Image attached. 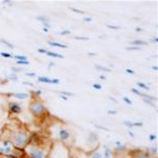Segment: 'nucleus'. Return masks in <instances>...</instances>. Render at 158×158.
<instances>
[{"label":"nucleus","mask_w":158,"mask_h":158,"mask_svg":"<svg viewBox=\"0 0 158 158\" xmlns=\"http://www.w3.org/2000/svg\"><path fill=\"white\" fill-rule=\"evenodd\" d=\"M32 135L33 132L27 127V124L17 118L11 117L2 127L0 138L8 139L17 149L23 151L31 140Z\"/></svg>","instance_id":"obj_1"},{"label":"nucleus","mask_w":158,"mask_h":158,"mask_svg":"<svg viewBox=\"0 0 158 158\" xmlns=\"http://www.w3.org/2000/svg\"><path fill=\"white\" fill-rule=\"evenodd\" d=\"M53 140L50 136L33 133L31 140L23 150L27 158H50Z\"/></svg>","instance_id":"obj_2"},{"label":"nucleus","mask_w":158,"mask_h":158,"mask_svg":"<svg viewBox=\"0 0 158 158\" xmlns=\"http://www.w3.org/2000/svg\"><path fill=\"white\" fill-rule=\"evenodd\" d=\"M53 133L52 136L55 135V138L53 141H58V142L63 143L64 145L70 148V145H72L74 143V136L72 134L71 130L68 127H66L64 124H54L53 125ZM50 136V137H52Z\"/></svg>","instance_id":"obj_3"},{"label":"nucleus","mask_w":158,"mask_h":158,"mask_svg":"<svg viewBox=\"0 0 158 158\" xmlns=\"http://www.w3.org/2000/svg\"><path fill=\"white\" fill-rule=\"evenodd\" d=\"M27 111L34 118H37V119H43L48 115V111L45 104L34 96L32 97L27 104Z\"/></svg>","instance_id":"obj_4"},{"label":"nucleus","mask_w":158,"mask_h":158,"mask_svg":"<svg viewBox=\"0 0 158 158\" xmlns=\"http://www.w3.org/2000/svg\"><path fill=\"white\" fill-rule=\"evenodd\" d=\"M0 155L12 156L15 158H20L24 156L23 151L17 149L10 140L4 138H0Z\"/></svg>","instance_id":"obj_5"},{"label":"nucleus","mask_w":158,"mask_h":158,"mask_svg":"<svg viewBox=\"0 0 158 158\" xmlns=\"http://www.w3.org/2000/svg\"><path fill=\"white\" fill-rule=\"evenodd\" d=\"M6 111L10 113V115H19L22 113L23 109L21 103L16 101H9L8 106H6Z\"/></svg>","instance_id":"obj_6"},{"label":"nucleus","mask_w":158,"mask_h":158,"mask_svg":"<svg viewBox=\"0 0 158 158\" xmlns=\"http://www.w3.org/2000/svg\"><path fill=\"white\" fill-rule=\"evenodd\" d=\"M150 157L151 156L149 155L147 151H142V150H135L130 153V158H150Z\"/></svg>","instance_id":"obj_7"},{"label":"nucleus","mask_w":158,"mask_h":158,"mask_svg":"<svg viewBox=\"0 0 158 158\" xmlns=\"http://www.w3.org/2000/svg\"><path fill=\"white\" fill-rule=\"evenodd\" d=\"M6 97H14V98L18 99V100H27L30 99L31 95L29 93H10V94L5 95Z\"/></svg>","instance_id":"obj_8"},{"label":"nucleus","mask_w":158,"mask_h":158,"mask_svg":"<svg viewBox=\"0 0 158 158\" xmlns=\"http://www.w3.org/2000/svg\"><path fill=\"white\" fill-rule=\"evenodd\" d=\"M36 19L38 20V21H40L41 23H42L43 27H46V29L50 30L51 29V21L50 19H48V17H45V16H38V17H36Z\"/></svg>","instance_id":"obj_9"},{"label":"nucleus","mask_w":158,"mask_h":158,"mask_svg":"<svg viewBox=\"0 0 158 158\" xmlns=\"http://www.w3.org/2000/svg\"><path fill=\"white\" fill-rule=\"evenodd\" d=\"M130 45L141 48V46H143V45H149V43L147 42V41H145V40H141V39H135V40L131 41V42H130Z\"/></svg>","instance_id":"obj_10"},{"label":"nucleus","mask_w":158,"mask_h":158,"mask_svg":"<svg viewBox=\"0 0 158 158\" xmlns=\"http://www.w3.org/2000/svg\"><path fill=\"white\" fill-rule=\"evenodd\" d=\"M37 81L41 83H48V84H53V79L46 77V76H39L37 77Z\"/></svg>","instance_id":"obj_11"},{"label":"nucleus","mask_w":158,"mask_h":158,"mask_svg":"<svg viewBox=\"0 0 158 158\" xmlns=\"http://www.w3.org/2000/svg\"><path fill=\"white\" fill-rule=\"evenodd\" d=\"M48 45H50V46H53V48H69V46L66 45L56 42V41H48Z\"/></svg>","instance_id":"obj_12"},{"label":"nucleus","mask_w":158,"mask_h":158,"mask_svg":"<svg viewBox=\"0 0 158 158\" xmlns=\"http://www.w3.org/2000/svg\"><path fill=\"white\" fill-rule=\"evenodd\" d=\"M45 55L48 57H52V58H57V59H62V58H64V55L58 54V53L52 52V51H48V52L45 53Z\"/></svg>","instance_id":"obj_13"},{"label":"nucleus","mask_w":158,"mask_h":158,"mask_svg":"<svg viewBox=\"0 0 158 158\" xmlns=\"http://www.w3.org/2000/svg\"><path fill=\"white\" fill-rule=\"evenodd\" d=\"M136 84H137V87H138V88H140V89H142V90L147 91V92H149V91L151 90V88L149 87V85L147 84V83L142 82V81H137Z\"/></svg>","instance_id":"obj_14"},{"label":"nucleus","mask_w":158,"mask_h":158,"mask_svg":"<svg viewBox=\"0 0 158 158\" xmlns=\"http://www.w3.org/2000/svg\"><path fill=\"white\" fill-rule=\"evenodd\" d=\"M95 68H96L97 70H99V71L106 72V73H111V72H112V69H108V68H106V66H102L98 63L95 64Z\"/></svg>","instance_id":"obj_15"},{"label":"nucleus","mask_w":158,"mask_h":158,"mask_svg":"<svg viewBox=\"0 0 158 158\" xmlns=\"http://www.w3.org/2000/svg\"><path fill=\"white\" fill-rule=\"evenodd\" d=\"M4 75H5L6 78H8L9 80H11V81H17V80H18L17 75H16V74H14V73H11V74L5 73Z\"/></svg>","instance_id":"obj_16"},{"label":"nucleus","mask_w":158,"mask_h":158,"mask_svg":"<svg viewBox=\"0 0 158 158\" xmlns=\"http://www.w3.org/2000/svg\"><path fill=\"white\" fill-rule=\"evenodd\" d=\"M13 58L16 60H19V61H21V60H23V61H27V60H29L27 56H24V55H14Z\"/></svg>","instance_id":"obj_17"},{"label":"nucleus","mask_w":158,"mask_h":158,"mask_svg":"<svg viewBox=\"0 0 158 158\" xmlns=\"http://www.w3.org/2000/svg\"><path fill=\"white\" fill-rule=\"evenodd\" d=\"M23 71H24V70L21 69V68H14V66H12L11 68V72L14 74H16V75H17V73H22Z\"/></svg>","instance_id":"obj_18"},{"label":"nucleus","mask_w":158,"mask_h":158,"mask_svg":"<svg viewBox=\"0 0 158 158\" xmlns=\"http://www.w3.org/2000/svg\"><path fill=\"white\" fill-rule=\"evenodd\" d=\"M125 50L127 51H140L141 48H139V46H134V45H130V46H125Z\"/></svg>","instance_id":"obj_19"},{"label":"nucleus","mask_w":158,"mask_h":158,"mask_svg":"<svg viewBox=\"0 0 158 158\" xmlns=\"http://www.w3.org/2000/svg\"><path fill=\"white\" fill-rule=\"evenodd\" d=\"M59 94L60 95H63V96H66V97H72V96H74V94L73 93H70V92H66V91H59Z\"/></svg>","instance_id":"obj_20"},{"label":"nucleus","mask_w":158,"mask_h":158,"mask_svg":"<svg viewBox=\"0 0 158 158\" xmlns=\"http://www.w3.org/2000/svg\"><path fill=\"white\" fill-rule=\"evenodd\" d=\"M0 41H1L2 43H4V45H5L6 46H8V48H10L11 50H13V48H14V45H12V43L9 42V41H6L5 39H3V38H2V39H0Z\"/></svg>","instance_id":"obj_21"},{"label":"nucleus","mask_w":158,"mask_h":158,"mask_svg":"<svg viewBox=\"0 0 158 158\" xmlns=\"http://www.w3.org/2000/svg\"><path fill=\"white\" fill-rule=\"evenodd\" d=\"M16 64H18V66H29L30 61L29 60H27V61H23V60L19 61V60H16Z\"/></svg>","instance_id":"obj_22"},{"label":"nucleus","mask_w":158,"mask_h":158,"mask_svg":"<svg viewBox=\"0 0 158 158\" xmlns=\"http://www.w3.org/2000/svg\"><path fill=\"white\" fill-rule=\"evenodd\" d=\"M0 56L3 58H13L14 55L10 54V53H4V52H0Z\"/></svg>","instance_id":"obj_23"},{"label":"nucleus","mask_w":158,"mask_h":158,"mask_svg":"<svg viewBox=\"0 0 158 158\" xmlns=\"http://www.w3.org/2000/svg\"><path fill=\"white\" fill-rule=\"evenodd\" d=\"M70 10H71L72 12H74V13L81 14V15H84V14H85V12H83V11H80V10H77V9H75V8H72V6H70Z\"/></svg>","instance_id":"obj_24"},{"label":"nucleus","mask_w":158,"mask_h":158,"mask_svg":"<svg viewBox=\"0 0 158 158\" xmlns=\"http://www.w3.org/2000/svg\"><path fill=\"white\" fill-rule=\"evenodd\" d=\"M122 101H124L125 103L127 104H129V106H132V104H133V101L131 100V99L129 98V97H122Z\"/></svg>","instance_id":"obj_25"},{"label":"nucleus","mask_w":158,"mask_h":158,"mask_svg":"<svg viewBox=\"0 0 158 158\" xmlns=\"http://www.w3.org/2000/svg\"><path fill=\"white\" fill-rule=\"evenodd\" d=\"M74 39H75V40H83V41H87V40H89V37H82V36H74Z\"/></svg>","instance_id":"obj_26"},{"label":"nucleus","mask_w":158,"mask_h":158,"mask_svg":"<svg viewBox=\"0 0 158 158\" xmlns=\"http://www.w3.org/2000/svg\"><path fill=\"white\" fill-rule=\"evenodd\" d=\"M58 34L61 35V36H66V35H70V34H71V31H70V30H63V31L59 32Z\"/></svg>","instance_id":"obj_27"},{"label":"nucleus","mask_w":158,"mask_h":158,"mask_svg":"<svg viewBox=\"0 0 158 158\" xmlns=\"http://www.w3.org/2000/svg\"><path fill=\"white\" fill-rule=\"evenodd\" d=\"M106 27H108V29H111V30H116V31H118V30L121 29L120 27H117V25H111V24H108L106 25Z\"/></svg>","instance_id":"obj_28"},{"label":"nucleus","mask_w":158,"mask_h":158,"mask_svg":"<svg viewBox=\"0 0 158 158\" xmlns=\"http://www.w3.org/2000/svg\"><path fill=\"white\" fill-rule=\"evenodd\" d=\"M92 87H93V89H95V90H98V91L102 90V85L99 84V83H94Z\"/></svg>","instance_id":"obj_29"},{"label":"nucleus","mask_w":158,"mask_h":158,"mask_svg":"<svg viewBox=\"0 0 158 158\" xmlns=\"http://www.w3.org/2000/svg\"><path fill=\"white\" fill-rule=\"evenodd\" d=\"M25 75H27V77H36V73H35V72H27Z\"/></svg>","instance_id":"obj_30"},{"label":"nucleus","mask_w":158,"mask_h":158,"mask_svg":"<svg viewBox=\"0 0 158 158\" xmlns=\"http://www.w3.org/2000/svg\"><path fill=\"white\" fill-rule=\"evenodd\" d=\"M37 52L40 53V54H45V53L48 52V50H45V48H39L38 50H37Z\"/></svg>","instance_id":"obj_31"},{"label":"nucleus","mask_w":158,"mask_h":158,"mask_svg":"<svg viewBox=\"0 0 158 158\" xmlns=\"http://www.w3.org/2000/svg\"><path fill=\"white\" fill-rule=\"evenodd\" d=\"M34 93H35V94H34V97H35V96H36V97H39V96L41 95V93H42V91H41V90H36Z\"/></svg>","instance_id":"obj_32"},{"label":"nucleus","mask_w":158,"mask_h":158,"mask_svg":"<svg viewBox=\"0 0 158 158\" xmlns=\"http://www.w3.org/2000/svg\"><path fill=\"white\" fill-rule=\"evenodd\" d=\"M125 73L131 74V75H135V71H133V70L131 69H125Z\"/></svg>","instance_id":"obj_33"},{"label":"nucleus","mask_w":158,"mask_h":158,"mask_svg":"<svg viewBox=\"0 0 158 158\" xmlns=\"http://www.w3.org/2000/svg\"><path fill=\"white\" fill-rule=\"evenodd\" d=\"M82 20L84 22H92L93 21V18L92 17H84V18H82Z\"/></svg>","instance_id":"obj_34"},{"label":"nucleus","mask_w":158,"mask_h":158,"mask_svg":"<svg viewBox=\"0 0 158 158\" xmlns=\"http://www.w3.org/2000/svg\"><path fill=\"white\" fill-rule=\"evenodd\" d=\"M109 99H110L111 101H113L114 103H118V100L115 98V97H113V96H109Z\"/></svg>","instance_id":"obj_35"},{"label":"nucleus","mask_w":158,"mask_h":158,"mask_svg":"<svg viewBox=\"0 0 158 158\" xmlns=\"http://www.w3.org/2000/svg\"><path fill=\"white\" fill-rule=\"evenodd\" d=\"M23 84H25V85H29V87H33V83H32V82H27V81H23Z\"/></svg>","instance_id":"obj_36"},{"label":"nucleus","mask_w":158,"mask_h":158,"mask_svg":"<svg viewBox=\"0 0 158 158\" xmlns=\"http://www.w3.org/2000/svg\"><path fill=\"white\" fill-rule=\"evenodd\" d=\"M151 41H152V42L157 43V42H158V38H157V37H153V38H152V40H151Z\"/></svg>","instance_id":"obj_37"},{"label":"nucleus","mask_w":158,"mask_h":158,"mask_svg":"<svg viewBox=\"0 0 158 158\" xmlns=\"http://www.w3.org/2000/svg\"><path fill=\"white\" fill-rule=\"evenodd\" d=\"M99 79H100V80H106V77L104 75H100L99 76Z\"/></svg>","instance_id":"obj_38"},{"label":"nucleus","mask_w":158,"mask_h":158,"mask_svg":"<svg viewBox=\"0 0 158 158\" xmlns=\"http://www.w3.org/2000/svg\"><path fill=\"white\" fill-rule=\"evenodd\" d=\"M88 55H89V56H96V53H92V52H88Z\"/></svg>","instance_id":"obj_39"},{"label":"nucleus","mask_w":158,"mask_h":158,"mask_svg":"<svg viewBox=\"0 0 158 158\" xmlns=\"http://www.w3.org/2000/svg\"><path fill=\"white\" fill-rule=\"evenodd\" d=\"M150 139L151 140H155V139H156V135H150Z\"/></svg>","instance_id":"obj_40"},{"label":"nucleus","mask_w":158,"mask_h":158,"mask_svg":"<svg viewBox=\"0 0 158 158\" xmlns=\"http://www.w3.org/2000/svg\"><path fill=\"white\" fill-rule=\"evenodd\" d=\"M0 158H15V157H12V156H5V155H0Z\"/></svg>","instance_id":"obj_41"},{"label":"nucleus","mask_w":158,"mask_h":158,"mask_svg":"<svg viewBox=\"0 0 158 158\" xmlns=\"http://www.w3.org/2000/svg\"><path fill=\"white\" fill-rule=\"evenodd\" d=\"M60 98L61 99H63V100H68V97H66V96H63V95H60Z\"/></svg>","instance_id":"obj_42"},{"label":"nucleus","mask_w":158,"mask_h":158,"mask_svg":"<svg viewBox=\"0 0 158 158\" xmlns=\"http://www.w3.org/2000/svg\"><path fill=\"white\" fill-rule=\"evenodd\" d=\"M55 64H56V63H55V62H50V63H48V69H50L51 66H54Z\"/></svg>","instance_id":"obj_43"},{"label":"nucleus","mask_w":158,"mask_h":158,"mask_svg":"<svg viewBox=\"0 0 158 158\" xmlns=\"http://www.w3.org/2000/svg\"><path fill=\"white\" fill-rule=\"evenodd\" d=\"M135 31L136 32H142V29H141V27H136Z\"/></svg>","instance_id":"obj_44"},{"label":"nucleus","mask_w":158,"mask_h":158,"mask_svg":"<svg viewBox=\"0 0 158 158\" xmlns=\"http://www.w3.org/2000/svg\"><path fill=\"white\" fill-rule=\"evenodd\" d=\"M42 31L45 32V33H48V29H46V27H42Z\"/></svg>","instance_id":"obj_45"},{"label":"nucleus","mask_w":158,"mask_h":158,"mask_svg":"<svg viewBox=\"0 0 158 158\" xmlns=\"http://www.w3.org/2000/svg\"><path fill=\"white\" fill-rule=\"evenodd\" d=\"M152 70H153V71H157V70H158V66H153V68H152Z\"/></svg>","instance_id":"obj_46"},{"label":"nucleus","mask_w":158,"mask_h":158,"mask_svg":"<svg viewBox=\"0 0 158 158\" xmlns=\"http://www.w3.org/2000/svg\"><path fill=\"white\" fill-rule=\"evenodd\" d=\"M108 113L109 114H116L117 112H115V111H108Z\"/></svg>","instance_id":"obj_47"},{"label":"nucleus","mask_w":158,"mask_h":158,"mask_svg":"<svg viewBox=\"0 0 158 158\" xmlns=\"http://www.w3.org/2000/svg\"><path fill=\"white\" fill-rule=\"evenodd\" d=\"M150 158H157V156H151Z\"/></svg>","instance_id":"obj_48"},{"label":"nucleus","mask_w":158,"mask_h":158,"mask_svg":"<svg viewBox=\"0 0 158 158\" xmlns=\"http://www.w3.org/2000/svg\"><path fill=\"white\" fill-rule=\"evenodd\" d=\"M69 158H76V157H74V156H70Z\"/></svg>","instance_id":"obj_49"},{"label":"nucleus","mask_w":158,"mask_h":158,"mask_svg":"<svg viewBox=\"0 0 158 158\" xmlns=\"http://www.w3.org/2000/svg\"><path fill=\"white\" fill-rule=\"evenodd\" d=\"M20 158H27V157H25V156H22V157H20Z\"/></svg>","instance_id":"obj_50"},{"label":"nucleus","mask_w":158,"mask_h":158,"mask_svg":"<svg viewBox=\"0 0 158 158\" xmlns=\"http://www.w3.org/2000/svg\"><path fill=\"white\" fill-rule=\"evenodd\" d=\"M0 52H1V51H0Z\"/></svg>","instance_id":"obj_51"}]
</instances>
